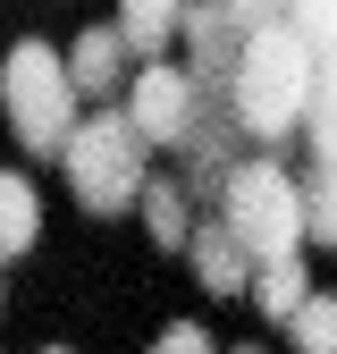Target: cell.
Returning <instances> with one entry per match:
<instances>
[{
	"instance_id": "ba28073f",
	"label": "cell",
	"mask_w": 337,
	"mask_h": 354,
	"mask_svg": "<svg viewBox=\"0 0 337 354\" xmlns=\"http://www.w3.org/2000/svg\"><path fill=\"white\" fill-rule=\"evenodd\" d=\"M186 261H194V279H202L211 295H244V287H253V261H244V245L220 228V211H202V219H194Z\"/></svg>"
},
{
	"instance_id": "d6986e66",
	"label": "cell",
	"mask_w": 337,
	"mask_h": 354,
	"mask_svg": "<svg viewBox=\"0 0 337 354\" xmlns=\"http://www.w3.org/2000/svg\"><path fill=\"white\" fill-rule=\"evenodd\" d=\"M42 354H68V346H42Z\"/></svg>"
},
{
	"instance_id": "9a60e30c",
	"label": "cell",
	"mask_w": 337,
	"mask_h": 354,
	"mask_svg": "<svg viewBox=\"0 0 337 354\" xmlns=\"http://www.w3.org/2000/svg\"><path fill=\"white\" fill-rule=\"evenodd\" d=\"M287 337H295V354H337V295H304V313L287 321Z\"/></svg>"
},
{
	"instance_id": "5b68a950",
	"label": "cell",
	"mask_w": 337,
	"mask_h": 354,
	"mask_svg": "<svg viewBox=\"0 0 337 354\" xmlns=\"http://www.w3.org/2000/svg\"><path fill=\"white\" fill-rule=\"evenodd\" d=\"M202 102H211V93H202L186 68H160V59H152L135 84H126V127H135L152 152H186V136H194Z\"/></svg>"
},
{
	"instance_id": "30bf717a",
	"label": "cell",
	"mask_w": 337,
	"mask_h": 354,
	"mask_svg": "<svg viewBox=\"0 0 337 354\" xmlns=\"http://www.w3.org/2000/svg\"><path fill=\"white\" fill-rule=\"evenodd\" d=\"M34 236H42V194H34V177L0 169V261L34 253Z\"/></svg>"
},
{
	"instance_id": "6da1fadb",
	"label": "cell",
	"mask_w": 337,
	"mask_h": 354,
	"mask_svg": "<svg viewBox=\"0 0 337 354\" xmlns=\"http://www.w3.org/2000/svg\"><path fill=\"white\" fill-rule=\"evenodd\" d=\"M312 84H320V51H312V42L278 17V26H262V34L244 42L236 84H228V110H236V127H244V136L278 144V136H295V127H304Z\"/></svg>"
},
{
	"instance_id": "9c48e42d",
	"label": "cell",
	"mask_w": 337,
	"mask_h": 354,
	"mask_svg": "<svg viewBox=\"0 0 337 354\" xmlns=\"http://www.w3.org/2000/svg\"><path fill=\"white\" fill-rule=\"evenodd\" d=\"M186 9H194V0H118V34H126V51L152 68L160 42H177V34H186Z\"/></svg>"
},
{
	"instance_id": "7c38bea8",
	"label": "cell",
	"mask_w": 337,
	"mask_h": 354,
	"mask_svg": "<svg viewBox=\"0 0 337 354\" xmlns=\"http://www.w3.org/2000/svg\"><path fill=\"white\" fill-rule=\"evenodd\" d=\"M295 186H304V245H337V160H312Z\"/></svg>"
},
{
	"instance_id": "ac0fdd59",
	"label": "cell",
	"mask_w": 337,
	"mask_h": 354,
	"mask_svg": "<svg viewBox=\"0 0 337 354\" xmlns=\"http://www.w3.org/2000/svg\"><path fill=\"white\" fill-rule=\"evenodd\" d=\"M236 354H262V346H236Z\"/></svg>"
},
{
	"instance_id": "e0dca14e",
	"label": "cell",
	"mask_w": 337,
	"mask_h": 354,
	"mask_svg": "<svg viewBox=\"0 0 337 354\" xmlns=\"http://www.w3.org/2000/svg\"><path fill=\"white\" fill-rule=\"evenodd\" d=\"M152 354H211V329H194V321H168V329L152 337Z\"/></svg>"
},
{
	"instance_id": "8fae6325",
	"label": "cell",
	"mask_w": 337,
	"mask_h": 354,
	"mask_svg": "<svg viewBox=\"0 0 337 354\" xmlns=\"http://www.w3.org/2000/svg\"><path fill=\"white\" fill-rule=\"evenodd\" d=\"M244 295H253V313H270V321H295V313H304V295H312V270H304V253H287V261H262Z\"/></svg>"
},
{
	"instance_id": "8992f818",
	"label": "cell",
	"mask_w": 337,
	"mask_h": 354,
	"mask_svg": "<svg viewBox=\"0 0 337 354\" xmlns=\"http://www.w3.org/2000/svg\"><path fill=\"white\" fill-rule=\"evenodd\" d=\"M177 42H186V76L202 84V93H228V84H236V59H244V42H253V26L228 9V0H194Z\"/></svg>"
},
{
	"instance_id": "4fadbf2b",
	"label": "cell",
	"mask_w": 337,
	"mask_h": 354,
	"mask_svg": "<svg viewBox=\"0 0 337 354\" xmlns=\"http://www.w3.org/2000/svg\"><path fill=\"white\" fill-rule=\"evenodd\" d=\"M144 228H152V245H168V253H186V236H194V211H186V186H144Z\"/></svg>"
},
{
	"instance_id": "52a82bcc",
	"label": "cell",
	"mask_w": 337,
	"mask_h": 354,
	"mask_svg": "<svg viewBox=\"0 0 337 354\" xmlns=\"http://www.w3.org/2000/svg\"><path fill=\"white\" fill-rule=\"evenodd\" d=\"M68 84H76V102L126 93V84H135V51H126V34H118V26H84L76 51H68Z\"/></svg>"
},
{
	"instance_id": "7a4b0ae2",
	"label": "cell",
	"mask_w": 337,
	"mask_h": 354,
	"mask_svg": "<svg viewBox=\"0 0 337 354\" xmlns=\"http://www.w3.org/2000/svg\"><path fill=\"white\" fill-rule=\"evenodd\" d=\"M220 228L244 245V261H287L304 253V186L278 160H236V177L220 186Z\"/></svg>"
},
{
	"instance_id": "2e32d148",
	"label": "cell",
	"mask_w": 337,
	"mask_h": 354,
	"mask_svg": "<svg viewBox=\"0 0 337 354\" xmlns=\"http://www.w3.org/2000/svg\"><path fill=\"white\" fill-rule=\"evenodd\" d=\"M287 26L304 34L320 59H337V0H295V9H287Z\"/></svg>"
},
{
	"instance_id": "5bb4252c",
	"label": "cell",
	"mask_w": 337,
	"mask_h": 354,
	"mask_svg": "<svg viewBox=\"0 0 337 354\" xmlns=\"http://www.w3.org/2000/svg\"><path fill=\"white\" fill-rule=\"evenodd\" d=\"M304 144H312V160H337V59H320L312 110H304Z\"/></svg>"
},
{
	"instance_id": "3957f363",
	"label": "cell",
	"mask_w": 337,
	"mask_h": 354,
	"mask_svg": "<svg viewBox=\"0 0 337 354\" xmlns=\"http://www.w3.org/2000/svg\"><path fill=\"white\" fill-rule=\"evenodd\" d=\"M144 136L126 127V110H93V118H76V136H68V152H59V169H68V186H76V203L84 211H135L144 203Z\"/></svg>"
},
{
	"instance_id": "277c9868",
	"label": "cell",
	"mask_w": 337,
	"mask_h": 354,
	"mask_svg": "<svg viewBox=\"0 0 337 354\" xmlns=\"http://www.w3.org/2000/svg\"><path fill=\"white\" fill-rule=\"evenodd\" d=\"M0 110H9L26 152H68L76 136V84H68V51L51 42H17L0 59Z\"/></svg>"
}]
</instances>
